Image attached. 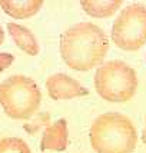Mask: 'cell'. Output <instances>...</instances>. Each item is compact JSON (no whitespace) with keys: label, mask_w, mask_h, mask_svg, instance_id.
Returning <instances> with one entry per match:
<instances>
[{"label":"cell","mask_w":146,"mask_h":153,"mask_svg":"<svg viewBox=\"0 0 146 153\" xmlns=\"http://www.w3.org/2000/svg\"><path fill=\"white\" fill-rule=\"evenodd\" d=\"M46 89L53 100H69L89 94L86 87L65 73H54L49 76L46 80Z\"/></svg>","instance_id":"8992f818"},{"label":"cell","mask_w":146,"mask_h":153,"mask_svg":"<svg viewBox=\"0 0 146 153\" xmlns=\"http://www.w3.org/2000/svg\"><path fill=\"white\" fill-rule=\"evenodd\" d=\"M89 139L96 153H133L138 132L127 116L109 112L93 120Z\"/></svg>","instance_id":"7a4b0ae2"},{"label":"cell","mask_w":146,"mask_h":153,"mask_svg":"<svg viewBox=\"0 0 146 153\" xmlns=\"http://www.w3.org/2000/svg\"><path fill=\"white\" fill-rule=\"evenodd\" d=\"M110 39L125 52H136L146 45V6L140 3L122 9L115 19Z\"/></svg>","instance_id":"5b68a950"},{"label":"cell","mask_w":146,"mask_h":153,"mask_svg":"<svg viewBox=\"0 0 146 153\" xmlns=\"http://www.w3.org/2000/svg\"><path fill=\"white\" fill-rule=\"evenodd\" d=\"M123 4L122 0H82V9L95 19H106L112 17Z\"/></svg>","instance_id":"30bf717a"},{"label":"cell","mask_w":146,"mask_h":153,"mask_svg":"<svg viewBox=\"0 0 146 153\" xmlns=\"http://www.w3.org/2000/svg\"><path fill=\"white\" fill-rule=\"evenodd\" d=\"M49 125H50V113L40 112V113H34L29 119V122L23 125V129L29 134H36L40 129H46Z\"/></svg>","instance_id":"7c38bea8"},{"label":"cell","mask_w":146,"mask_h":153,"mask_svg":"<svg viewBox=\"0 0 146 153\" xmlns=\"http://www.w3.org/2000/svg\"><path fill=\"white\" fill-rule=\"evenodd\" d=\"M0 6L13 19H30L40 12L43 0H0Z\"/></svg>","instance_id":"ba28073f"},{"label":"cell","mask_w":146,"mask_h":153,"mask_svg":"<svg viewBox=\"0 0 146 153\" xmlns=\"http://www.w3.org/2000/svg\"><path fill=\"white\" fill-rule=\"evenodd\" d=\"M0 153H32L26 142L20 137L0 139Z\"/></svg>","instance_id":"8fae6325"},{"label":"cell","mask_w":146,"mask_h":153,"mask_svg":"<svg viewBox=\"0 0 146 153\" xmlns=\"http://www.w3.org/2000/svg\"><path fill=\"white\" fill-rule=\"evenodd\" d=\"M67 142H69L67 122L66 119H59L54 123H50L45 129L40 142V149L62 152L67 147Z\"/></svg>","instance_id":"52a82bcc"},{"label":"cell","mask_w":146,"mask_h":153,"mask_svg":"<svg viewBox=\"0 0 146 153\" xmlns=\"http://www.w3.org/2000/svg\"><path fill=\"white\" fill-rule=\"evenodd\" d=\"M7 32L10 34L14 45L22 49L29 56H37L40 52V46L37 43V39L27 27L17 25V23H7Z\"/></svg>","instance_id":"9c48e42d"},{"label":"cell","mask_w":146,"mask_h":153,"mask_svg":"<svg viewBox=\"0 0 146 153\" xmlns=\"http://www.w3.org/2000/svg\"><path fill=\"white\" fill-rule=\"evenodd\" d=\"M96 93L106 102L123 103L130 100L138 90L136 72L122 60L102 63L95 73Z\"/></svg>","instance_id":"277c9868"},{"label":"cell","mask_w":146,"mask_h":153,"mask_svg":"<svg viewBox=\"0 0 146 153\" xmlns=\"http://www.w3.org/2000/svg\"><path fill=\"white\" fill-rule=\"evenodd\" d=\"M3 40H4V30H3V27L0 25V46L3 45Z\"/></svg>","instance_id":"5bb4252c"},{"label":"cell","mask_w":146,"mask_h":153,"mask_svg":"<svg viewBox=\"0 0 146 153\" xmlns=\"http://www.w3.org/2000/svg\"><path fill=\"white\" fill-rule=\"evenodd\" d=\"M40 103V87L25 74H13L0 83V105L9 117L29 120L37 113Z\"/></svg>","instance_id":"3957f363"},{"label":"cell","mask_w":146,"mask_h":153,"mask_svg":"<svg viewBox=\"0 0 146 153\" xmlns=\"http://www.w3.org/2000/svg\"><path fill=\"white\" fill-rule=\"evenodd\" d=\"M59 50L67 67L87 72L103 63L109 52V37L98 25L80 22L62 34Z\"/></svg>","instance_id":"6da1fadb"},{"label":"cell","mask_w":146,"mask_h":153,"mask_svg":"<svg viewBox=\"0 0 146 153\" xmlns=\"http://www.w3.org/2000/svg\"><path fill=\"white\" fill-rule=\"evenodd\" d=\"M146 122V119H145ZM142 142L146 145V123H145V129H143V132H142Z\"/></svg>","instance_id":"9a60e30c"},{"label":"cell","mask_w":146,"mask_h":153,"mask_svg":"<svg viewBox=\"0 0 146 153\" xmlns=\"http://www.w3.org/2000/svg\"><path fill=\"white\" fill-rule=\"evenodd\" d=\"M13 60H14L13 54L0 52V73H1V72H4L6 69H9V67L12 66Z\"/></svg>","instance_id":"4fadbf2b"}]
</instances>
